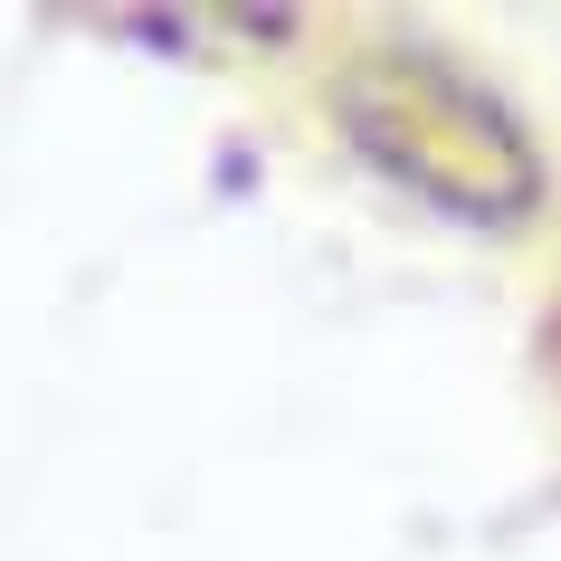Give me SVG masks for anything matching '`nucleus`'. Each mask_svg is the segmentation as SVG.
<instances>
[{
    "label": "nucleus",
    "instance_id": "f257e3e1",
    "mask_svg": "<svg viewBox=\"0 0 561 561\" xmlns=\"http://www.w3.org/2000/svg\"><path fill=\"white\" fill-rule=\"evenodd\" d=\"M333 124L343 144L371 162L381 181H400L419 209L467 219V229H514L542 209V152H533L524 115L504 105L485 77H467L457 58L390 38L362 48L333 77Z\"/></svg>",
    "mask_w": 561,
    "mask_h": 561
}]
</instances>
